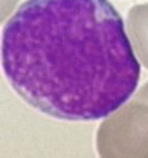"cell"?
<instances>
[{
	"instance_id": "obj_1",
	"label": "cell",
	"mask_w": 148,
	"mask_h": 158,
	"mask_svg": "<svg viewBox=\"0 0 148 158\" xmlns=\"http://www.w3.org/2000/svg\"><path fill=\"white\" fill-rule=\"evenodd\" d=\"M2 64L27 104L69 122L110 115L141 77L124 22L109 0H25L4 27Z\"/></svg>"
},
{
	"instance_id": "obj_3",
	"label": "cell",
	"mask_w": 148,
	"mask_h": 158,
	"mask_svg": "<svg viewBox=\"0 0 148 158\" xmlns=\"http://www.w3.org/2000/svg\"><path fill=\"white\" fill-rule=\"evenodd\" d=\"M128 31L134 49L148 69V3L136 5L129 10Z\"/></svg>"
},
{
	"instance_id": "obj_2",
	"label": "cell",
	"mask_w": 148,
	"mask_h": 158,
	"mask_svg": "<svg viewBox=\"0 0 148 158\" xmlns=\"http://www.w3.org/2000/svg\"><path fill=\"white\" fill-rule=\"evenodd\" d=\"M98 151L101 156L148 157V82L127 106L101 124Z\"/></svg>"
}]
</instances>
